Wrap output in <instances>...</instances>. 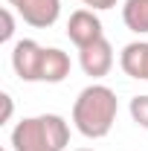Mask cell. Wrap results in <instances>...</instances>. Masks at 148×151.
<instances>
[{"label":"cell","instance_id":"1","mask_svg":"<svg viewBox=\"0 0 148 151\" xmlns=\"http://www.w3.org/2000/svg\"><path fill=\"white\" fill-rule=\"evenodd\" d=\"M116 111H119V102H116V93L111 87L90 84L78 93L73 105V125L81 137L102 139L111 134L113 122H116Z\"/></svg>","mask_w":148,"mask_h":151},{"label":"cell","instance_id":"2","mask_svg":"<svg viewBox=\"0 0 148 151\" xmlns=\"http://www.w3.org/2000/svg\"><path fill=\"white\" fill-rule=\"evenodd\" d=\"M70 142V128L64 116L41 113L29 116L12 128V148L15 151H64Z\"/></svg>","mask_w":148,"mask_h":151},{"label":"cell","instance_id":"3","mask_svg":"<svg viewBox=\"0 0 148 151\" xmlns=\"http://www.w3.org/2000/svg\"><path fill=\"white\" fill-rule=\"evenodd\" d=\"M44 50L47 47L35 44L32 38H23V41L15 44V50H12V67H15V73H18L20 81H41Z\"/></svg>","mask_w":148,"mask_h":151},{"label":"cell","instance_id":"4","mask_svg":"<svg viewBox=\"0 0 148 151\" xmlns=\"http://www.w3.org/2000/svg\"><path fill=\"white\" fill-rule=\"evenodd\" d=\"M35 29H50L61 15V0H6Z\"/></svg>","mask_w":148,"mask_h":151},{"label":"cell","instance_id":"5","mask_svg":"<svg viewBox=\"0 0 148 151\" xmlns=\"http://www.w3.org/2000/svg\"><path fill=\"white\" fill-rule=\"evenodd\" d=\"M78 64H81V70L93 78H102V76L111 73L113 67V47L108 38H99V41H93L87 47H81L78 50Z\"/></svg>","mask_w":148,"mask_h":151},{"label":"cell","instance_id":"6","mask_svg":"<svg viewBox=\"0 0 148 151\" xmlns=\"http://www.w3.org/2000/svg\"><path fill=\"white\" fill-rule=\"evenodd\" d=\"M67 38L81 50V47H87V44H93V41L105 38L102 20L96 18L90 9H75L73 15H70V20H67Z\"/></svg>","mask_w":148,"mask_h":151},{"label":"cell","instance_id":"7","mask_svg":"<svg viewBox=\"0 0 148 151\" xmlns=\"http://www.w3.org/2000/svg\"><path fill=\"white\" fill-rule=\"evenodd\" d=\"M119 64L125 76L131 78H139V81H148V41H134L122 50L119 55Z\"/></svg>","mask_w":148,"mask_h":151},{"label":"cell","instance_id":"8","mask_svg":"<svg viewBox=\"0 0 148 151\" xmlns=\"http://www.w3.org/2000/svg\"><path fill=\"white\" fill-rule=\"evenodd\" d=\"M70 76V55L61 52L58 47H47L44 50V67H41V81L58 84Z\"/></svg>","mask_w":148,"mask_h":151},{"label":"cell","instance_id":"9","mask_svg":"<svg viewBox=\"0 0 148 151\" xmlns=\"http://www.w3.org/2000/svg\"><path fill=\"white\" fill-rule=\"evenodd\" d=\"M122 20H125V26L131 32H137V35L148 32V0H125Z\"/></svg>","mask_w":148,"mask_h":151},{"label":"cell","instance_id":"10","mask_svg":"<svg viewBox=\"0 0 148 151\" xmlns=\"http://www.w3.org/2000/svg\"><path fill=\"white\" fill-rule=\"evenodd\" d=\"M131 116L139 128L148 131V96H134L131 99Z\"/></svg>","mask_w":148,"mask_h":151},{"label":"cell","instance_id":"11","mask_svg":"<svg viewBox=\"0 0 148 151\" xmlns=\"http://www.w3.org/2000/svg\"><path fill=\"white\" fill-rule=\"evenodd\" d=\"M0 20H3L0 44H6V41H12V35H15V18H12V12H9V9H3V12H0Z\"/></svg>","mask_w":148,"mask_h":151},{"label":"cell","instance_id":"12","mask_svg":"<svg viewBox=\"0 0 148 151\" xmlns=\"http://www.w3.org/2000/svg\"><path fill=\"white\" fill-rule=\"evenodd\" d=\"M0 102H3L0 122H9V119H12V111H15V105H12V96H9V93H0Z\"/></svg>","mask_w":148,"mask_h":151},{"label":"cell","instance_id":"13","mask_svg":"<svg viewBox=\"0 0 148 151\" xmlns=\"http://www.w3.org/2000/svg\"><path fill=\"white\" fill-rule=\"evenodd\" d=\"M84 6H93V9H113L119 0H81Z\"/></svg>","mask_w":148,"mask_h":151},{"label":"cell","instance_id":"14","mask_svg":"<svg viewBox=\"0 0 148 151\" xmlns=\"http://www.w3.org/2000/svg\"><path fill=\"white\" fill-rule=\"evenodd\" d=\"M75 151H93V148H75Z\"/></svg>","mask_w":148,"mask_h":151}]
</instances>
